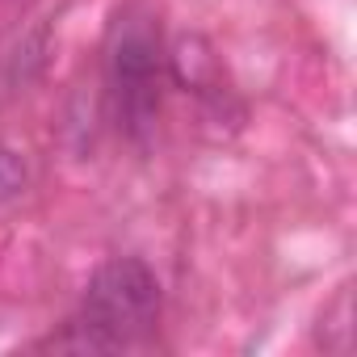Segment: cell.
<instances>
[{
    "mask_svg": "<svg viewBox=\"0 0 357 357\" xmlns=\"http://www.w3.org/2000/svg\"><path fill=\"white\" fill-rule=\"evenodd\" d=\"M160 278L139 257H118L101 265L80 298V311L47 340L55 353H126L155 332L160 319Z\"/></svg>",
    "mask_w": 357,
    "mask_h": 357,
    "instance_id": "obj_1",
    "label": "cell"
},
{
    "mask_svg": "<svg viewBox=\"0 0 357 357\" xmlns=\"http://www.w3.org/2000/svg\"><path fill=\"white\" fill-rule=\"evenodd\" d=\"M160 26L143 5H126L105 34V101L130 143H147L164 97Z\"/></svg>",
    "mask_w": 357,
    "mask_h": 357,
    "instance_id": "obj_2",
    "label": "cell"
},
{
    "mask_svg": "<svg viewBox=\"0 0 357 357\" xmlns=\"http://www.w3.org/2000/svg\"><path fill=\"white\" fill-rule=\"evenodd\" d=\"M26 181H30L26 160H22L17 151H9V147H0V202L17 198V194L26 190Z\"/></svg>",
    "mask_w": 357,
    "mask_h": 357,
    "instance_id": "obj_3",
    "label": "cell"
}]
</instances>
